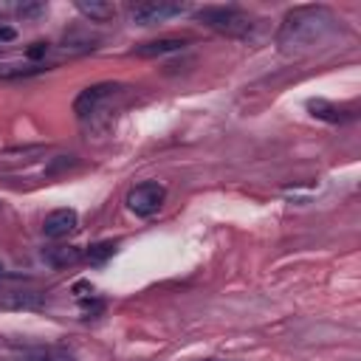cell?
<instances>
[{
	"label": "cell",
	"instance_id": "obj_1",
	"mask_svg": "<svg viewBox=\"0 0 361 361\" xmlns=\"http://www.w3.org/2000/svg\"><path fill=\"white\" fill-rule=\"evenodd\" d=\"M342 28V20L328 6H294L277 28V49L285 57H302L328 45Z\"/></svg>",
	"mask_w": 361,
	"mask_h": 361
},
{
	"label": "cell",
	"instance_id": "obj_2",
	"mask_svg": "<svg viewBox=\"0 0 361 361\" xmlns=\"http://www.w3.org/2000/svg\"><path fill=\"white\" fill-rule=\"evenodd\" d=\"M195 20L217 34H226V37H232V40H249L257 28L254 17L246 15L243 9L237 6H203Z\"/></svg>",
	"mask_w": 361,
	"mask_h": 361
},
{
	"label": "cell",
	"instance_id": "obj_3",
	"mask_svg": "<svg viewBox=\"0 0 361 361\" xmlns=\"http://www.w3.org/2000/svg\"><path fill=\"white\" fill-rule=\"evenodd\" d=\"M164 198H167V190L158 184V180H144V184H135L127 192L124 203L135 217H153L164 206Z\"/></svg>",
	"mask_w": 361,
	"mask_h": 361
},
{
	"label": "cell",
	"instance_id": "obj_4",
	"mask_svg": "<svg viewBox=\"0 0 361 361\" xmlns=\"http://www.w3.org/2000/svg\"><path fill=\"white\" fill-rule=\"evenodd\" d=\"M187 6L184 3H164V0H144V3H133L127 9V20L135 26H153V23H164L169 17L184 15Z\"/></svg>",
	"mask_w": 361,
	"mask_h": 361
},
{
	"label": "cell",
	"instance_id": "obj_5",
	"mask_svg": "<svg viewBox=\"0 0 361 361\" xmlns=\"http://www.w3.org/2000/svg\"><path fill=\"white\" fill-rule=\"evenodd\" d=\"M116 90H121V85H116V82H99V85L85 87L82 94L74 99V113H76L79 119H87L90 113H96L99 105H102L108 96H113Z\"/></svg>",
	"mask_w": 361,
	"mask_h": 361
},
{
	"label": "cell",
	"instance_id": "obj_6",
	"mask_svg": "<svg viewBox=\"0 0 361 361\" xmlns=\"http://www.w3.org/2000/svg\"><path fill=\"white\" fill-rule=\"evenodd\" d=\"M76 226H79L76 209L62 206V209H54V212L45 215V220H42V235L49 237V240H62V237H68L71 232H76Z\"/></svg>",
	"mask_w": 361,
	"mask_h": 361
},
{
	"label": "cell",
	"instance_id": "obj_7",
	"mask_svg": "<svg viewBox=\"0 0 361 361\" xmlns=\"http://www.w3.org/2000/svg\"><path fill=\"white\" fill-rule=\"evenodd\" d=\"M45 308V294L40 291H9L0 296V310H40Z\"/></svg>",
	"mask_w": 361,
	"mask_h": 361
},
{
	"label": "cell",
	"instance_id": "obj_8",
	"mask_svg": "<svg viewBox=\"0 0 361 361\" xmlns=\"http://www.w3.org/2000/svg\"><path fill=\"white\" fill-rule=\"evenodd\" d=\"M187 49V40L180 37H161V40H153V42H144L135 49V57H164V54H175V51H184Z\"/></svg>",
	"mask_w": 361,
	"mask_h": 361
},
{
	"label": "cell",
	"instance_id": "obj_9",
	"mask_svg": "<svg viewBox=\"0 0 361 361\" xmlns=\"http://www.w3.org/2000/svg\"><path fill=\"white\" fill-rule=\"evenodd\" d=\"M0 361H74V358H71V353L54 350V347H28V350H17L12 355H0Z\"/></svg>",
	"mask_w": 361,
	"mask_h": 361
},
{
	"label": "cell",
	"instance_id": "obj_10",
	"mask_svg": "<svg viewBox=\"0 0 361 361\" xmlns=\"http://www.w3.org/2000/svg\"><path fill=\"white\" fill-rule=\"evenodd\" d=\"M308 110H310V116L322 119V121H330V124H347V121L353 119L350 110H342V108H336V105H330V102H325V99H310V102H308Z\"/></svg>",
	"mask_w": 361,
	"mask_h": 361
},
{
	"label": "cell",
	"instance_id": "obj_11",
	"mask_svg": "<svg viewBox=\"0 0 361 361\" xmlns=\"http://www.w3.org/2000/svg\"><path fill=\"white\" fill-rule=\"evenodd\" d=\"M76 12L94 23H108L116 17V6L108 0H76Z\"/></svg>",
	"mask_w": 361,
	"mask_h": 361
},
{
	"label": "cell",
	"instance_id": "obj_12",
	"mask_svg": "<svg viewBox=\"0 0 361 361\" xmlns=\"http://www.w3.org/2000/svg\"><path fill=\"white\" fill-rule=\"evenodd\" d=\"M42 260L51 268H68V265H76L82 260V251L76 246H51L42 251Z\"/></svg>",
	"mask_w": 361,
	"mask_h": 361
},
{
	"label": "cell",
	"instance_id": "obj_13",
	"mask_svg": "<svg viewBox=\"0 0 361 361\" xmlns=\"http://www.w3.org/2000/svg\"><path fill=\"white\" fill-rule=\"evenodd\" d=\"M116 249H119V243L116 240H102V243H94V246H90L87 249V262L90 265H105L113 254H116Z\"/></svg>",
	"mask_w": 361,
	"mask_h": 361
},
{
	"label": "cell",
	"instance_id": "obj_14",
	"mask_svg": "<svg viewBox=\"0 0 361 361\" xmlns=\"http://www.w3.org/2000/svg\"><path fill=\"white\" fill-rule=\"evenodd\" d=\"M17 15L20 17H40V15H45V3H20Z\"/></svg>",
	"mask_w": 361,
	"mask_h": 361
},
{
	"label": "cell",
	"instance_id": "obj_15",
	"mask_svg": "<svg viewBox=\"0 0 361 361\" xmlns=\"http://www.w3.org/2000/svg\"><path fill=\"white\" fill-rule=\"evenodd\" d=\"M45 54H49V42H34V45H28V49H26V57L37 65V60H42Z\"/></svg>",
	"mask_w": 361,
	"mask_h": 361
},
{
	"label": "cell",
	"instance_id": "obj_16",
	"mask_svg": "<svg viewBox=\"0 0 361 361\" xmlns=\"http://www.w3.org/2000/svg\"><path fill=\"white\" fill-rule=\"evenodd\" d=\"M15 40H17V28H15V26H6V23H0V45L15 42Z\"/></svg>",
	"mask_w": 361,
	"mask_h": 361
},
{
	"label": "cell",
	"instance_id": "obj_17",
	"mask_svg": "<svg viewBox=\"0 0 361 361\" xmlns=\"http://www.w3.org/2000/svg\"><path fill=\"white\" fill-rule=\"evenodd\" d=\"M206 361H226V358H206Z\"/></svg>",
	"mask_w": 361,
	"mask_h": 361
},
{
	"label": "cell",
	"instance_id": "obj_18",
	"mask_svg": "<svg viewBox=\"0 0 361 361\" xmlns=\"http://www.w3.org/2000/svg\"><path fill=\"white\" fill-rule=\"evenodd\" d=\"M0 277H3V265H0Z\"/></svg>",
	"mask_w": 361,
	"mask_h": 361
}]
</instances>
